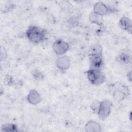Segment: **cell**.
Wrapping results in <instances>:
<instances>
[{
    "mask_svg": "<svg viewBox=\"0 0 132 132\" xmlns=\"http://www.w3.org/2000/svg\"><path fill=\"white\" fill-rule=\"evenodd\" d=\"M127 78L128 79H129V81H131V72H129V73L127 75Z\"/></svg>",
    "mask_w": 132,
    "mask_h": 132,
    "instance_id": "cell-19",
    "label": "cell"
},
{
    "mask_svg": "<svg viewBox=\"0 0 132 132\" xmlns=\"http://www.w3.org/2000/svg\"><path fill=\"white\" fill-rule=\"evenodd\" d=\"M119 26L123 30H125L131 34L132 30V23L131 20L126 17H122L119 21Z\"/></svg>",
    "mask_w": 132,
    "mask_h": 132,
    "instance_id": "cell-10",
    "label": "cell"
},
{
    "mask_svg": "<svg viewBox=\"0 0 132 132\" xmlns=\"http://www.w3.org/2000/svg\"><path fill=\"white\" fill-rule=\"evenodd\" d=\"M89 20L92 23L95 24L100 26H101L103 23V19L102 16L96 14L93 12H91L90 13Z\"/></svg>",
    "mask_w": 132,
    "mask_h": 132,
    "instance_id": "cell-12",
    "label": "cell"
},
{
    "mask_svg": "<svg viewBox=\"0 0 132 132\" xmlns=\"http://www.w3.org/2000/svg\"><path fill=\"white\" fill-rule=\"evenodd\" d=\"M85 130L87 132H99L101 131V126L97 122L90 121L85 125Z\"/></svg>",
    "mask_w": 132,
    "mask_h": 132,
    "instance_id": "cell-11",
    "label": "cell"
},
{
    "mask_svg": "<svg viewBox=\"0 0 132 132\" xmlns=\"http://www.w3.org/2000/svg\"><path fill=\"white\" fill-rule=\"evenodd\" d=\"M111 102L108 100H104L100 102V106L97 114L102 120L106 119L110 114L111 110Z\"/></svg>",
    "mask_w": 132,
    "mask_h": 132,
    "instance_id": "cell-3",
    "label": "cell"
},
{
    "mask_svg": "<svg viewBox=\"0 0 132 132\" xmlns=\"http://www.w3.org/2000/svg\"><path fill=\"white\" fill-rule=\"evenodd\" d=\"M100 106V102L98 101H94L91 104L90 107L93 112L96 114L97 113Z\"/></svg>",
    "mask_w": 132,
    "mask_h": 132,
    "instance_id": "cell-16",
    "label": "cell"
},
{
    "mask_svg": "<svg viewBox=\"0 0 132 132\" xmlns=\"http://www.w3.org/2000/svg\"><path fill=\"white\" fill-rule=\"evenodd\" d=\"M128 95V89L126 87L123 86L120 90H116L113 94L114 99L118 102L122 101L127 95Z\"/></svg>",
    "mask_w": 132,
    "mask_h": 132,
    "instance_id": "cell-9",
    "label": "cell"
},
{
    "mask_svg": "<svg viewBox=\"0 0 132 132\" xmlns=\"http://www.w3.org/2000/svg\"><path fill=\"white\" fill-rule=\"evenodd\" d=\"M46 35L47 32L45 29L32 25L29 26L26 31L27 39L35 44L39 43L44 40Z\"/></svg>",
    "mask_w": 132,
    "mask_h": 132,
    "instance_id": "cell-1",
    "label": "cell"
},
{
    "mask_svg": "<svg viewBox=\"0 0 132 132\" xmlns=\"http://www.w3.org/2000/svg\"><path fill=\"white\" fill-rule=\"evenodd\" d=\"M32 76L35 79L38 80H42L44 78L43 74H42L41 72H40V71H39L38 70H35L34 71Z\"/></svg>",
    "mask_w": 132,
    "mask_h": 132,
    "instance_id": "cell-17",
    "label": "cell"
},
{
    "mask_svg": "<svg viewBox=\"0 0 132 132\" xmlns=\"http://www.w3.org/2000/svg\"><path fill=\"white\" fill-rule=\"evenodd\" d=\"M88 56L91 65L92 66L91 68L100 69L103 63V57L102 54H92L88 55Z\"/></svg>",
    "mask_w": 132,
    "mask_h": 132,
    "instance_id": "cell-6",
    "label": "cell"
},
{
    "mask_svg": "<svg viewBox=\"0 0 132 132\" xmlns=\"http://www.w3.org/2000/svg\"><path fill=\"white\" fill-rule=\"evenodd\" d=\"M110 10V9L104 3L100 2L96 3L93 7V12L101 16L108 13Z\"/></svg>",
    "mask_w": 132,
    "mask_h": 132,
    "instance_id": "cell-7",
    "label": "cell"
},
{
    "mask_svg": "<svg viewBox=\"0 0 132 132\" xmlns=\"http://www.w3.org/2000/svg\"><path fill=\"white\" fill-rule=\"evenodd\" d=\"M27 100L30 104L37 105L41 101L42 98L39 93L36 90L32 89L29 91L27 96Z\"/></svg>",
    "mask_w": 132,
    "mask_h": 132,
    "instance_id": "cell-8",
    "label": "cell"
},
{
    "mask_svg": "<svg viewBox=\"0 0 132 132\" xmlns=\"http://www.w3.org/2000/svg\"><path fill=\"white\" fill-rule=\"evenodd\" d=\"M54 53L58 55H62L67 53L69 50V44L61 39L56 40L52 45Z\"/></svg>",
    "mask_w": 132,
    "mask_h": 132,
    "instance_id": "cell-4",
    "label": "cell"
},
{
    "mask_svg": "<svg viewBox=\"0 0 132 132\" xmlns=\"http://www.w3.org/2000/svg\"><path fill=\"white\" fill-rule=\"evenodd\" d=\"M87 77L91 84L97 86L104 83L106 80L104 73L97 69L91 68L87 71Z\"/></svg>",
    "mask_w": 132,
    "mask_h": 132,
    "instance_id": "cell-2",
    "label": "cell"
},
{
    "mask_svg": "<svg viewBox=\"0 0 132 132\" xmlns=\"http://www.w3.org/2000/svg\"><path fill=\"white\" fill-rule=\"evenodd\" d=\"M103 50L100 44L98 43L92 45L89 49L88 55L102 54Z\"/></svg>",
    "mask_w": 132,
    "mask_h": 132,
    "instance_id": "cell-13",
    "label": "cell"
},
{
    "mask_svg": "<svg viewBox=\"0 0 132 132\" xmlns=\"http://www.w3.org/2000/svg\"><path fill=\"white\" fill-rule=\"evenodd\" d=\"M2 130L5 131H18V127L15 124H7L2 127Z\"/></svg>",
    "mask_w": 132,
    "mask_h": 132,
    "instance_id": "cell-15",
    "label": "cell"
},
{
    "mask_svg": "<svg viewBox=\"0 0 132 132\" xmlns=\"http://www.w3.org/2000/svg\"><path fill=\"white\" fill-rule=\"evenodd\" d=\"M117 60L118 62L122 64H127L130 62V59L128 55L125 53L120 54L117 58Z\"/></svg>",
    "mask_w": 132,
    "mask_h": 132,
    "instance_id": "cell-14",
    "label": "cell"
},
{
    "mask_svg": "<svg viewBox=\"0 0 132 132\" xmlns=\"http://www.w3.org/2000/svg\"><path fill=\"white\" fill-rule=\"evenodd\" d=\"M56 67L60 70L68 69L71 65V60L67 56H61L56 60Z\"/></svg>",
    "mask_w": 132,
    "mask_h": 132,
    "instance_id": "cell-5",
    "label": "cell"
},
{
    "mask_svg": "<svg viewBox=\"0 0 132 132\" xmlns=\"http://www.w3.org/2000/svg\"><path fill=\"white\" fill-rule=\"evenodd\" d=\"M7 56V53L6 52L5 49L3 47H1V60H2L3 59H5L6 58Z\"/></svg>",
    "mask_w": 132,
    "mask_h": 132,
    "instance_id": "cell-18",
    "label": "cell"
}]
</instances>
